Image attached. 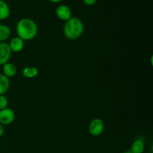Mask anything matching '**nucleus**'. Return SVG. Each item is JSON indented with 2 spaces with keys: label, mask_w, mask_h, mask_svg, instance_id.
I'll list each match as a JSON object with an SVG mask.
<instances>
[{
  "label": "nucleus",
  "mask_w": 153,
  "mask_h": 153,
  "mask_svg": "<svg viewBox=\"0 0 153 153\" xmlns=\"http://www.w3.org/2000/svg\"><path fill=\"white\" fill-rule=\"evenodd\" d=\"M10 88V79L2 73H0V95H4Z\"/></svg>",
  "instance_id": "obj_10"
},
{
  "label": "nucleus",
  "mask_w": 153,
  "mask_h": 153,
  "mask_svg": "<svg viewBox=\"0 0 153 153\" xmlns=\"http://www.w3.org/2000/svg\"><path fill=\"white\" fill-rule=\"evenodd\" d=\"M2 71L4 76L7 78H12L15 76L17 73V67H16L14 64L11 62H7L3 65Z\"/></svg>",
  "instance_id": "obj_8"
},
{
  "label": "nucleus",
  "mask_w": 153,
  "mask_h": 153,
  "mask_svg": "<svg viewBox=\"0 0 153 153\" xmlns=\"http://www.w3.org/2000/svg\"><path fill=\"white\" fill-rule=\"evenodd\" d=\"M85 31L83 22L78 17H71L66 21L63 27V32L67 39L77 40L81 37Z\"/></svg>",
  "instance_id": "obj_2"
},
{
  "label": "nucleus",
  "mask_w": 153,
  "mask_h": 153,
  "mask_svg": "<svg viewBox=\"0 0 153 153\" xmlns=\"http://www.w3.org/2000/svg\"><path fill=\"white\" fill-rule=\"evenodd\" d=\"M145 149L144 142L142 139H136L132 143L130 150L133 153H143Z\"/></svg>",
  "instance_id": "obj_11"
},
{
  "label": "nucleus",
  "mask_w": 153,
  "mask_h": 153,
  "mask_svg": "<svg viewBox=\"0 0 153 153\" xmlns=\"http://www.w3.org/2000/svg\"><path fill=\"white\" fill-rule=\"evenodd\" d=\"M38 70L35 67H25L22 70V75L27 79H33L38 75Z\"/></svg>",
  "instance_id": "obj_13"
},
{
  "label": "nucleus",
  "mask_w": 153,
  "mask_h": 153,
  "mask_svg": "<svg viewBox=\"0 0 153 153\" xmlns=\"http://www.w3.org/2000/svg\"><path fill=\"white\" fill-rule=\"evenodd\" d=\"M105 129V123L100 118H94L91 121L88 126L90 134L94 137L101 135Z\"/></svg>",
  "instance_id": "obj_3"
},
{
  "label": "nucleus",
  "mask_w": 153,
  "mask_h": 153,
  "mask_svg": "<svg viewBox=\"0 0 153 153\" xmlns=\"http://www.w3.org/2000/svg\"><path fill=\"white\" fill-rule=\"evenodd\" d=\"M11 30L7 25L0 23V43L5 42L10 37Z\"/></svg>",
  "instance_id": "obj_12"
},
{
  "label": "nucleus",
  "mask_w": 153,
  "mask_h": 153,
  "mask_svg": "<svg viewBox=\"0 0 153 153\" xmlns=\"http://www.w3.org/2000/svg\"><path fill=\"white\" fill-rule=\"evenodd\" d=\"M12 52L10 49L9 44L6 42L0 43V65H4L9 62Z\"/></svg>",
  "instance_id": "obj_5"
},
{
  "label": "nucleus",
  "mask_w": 153,
  "mask_h": 153,
  "mask_svg": "<svg viewBox=\"0 0 153 153\" xmlns=\"http://www.w3.org/2000/svg\"><path fill=\"white\" fill-rule=\"evenodd\" d=\"M48 1H50V2H52V3H55V4H57V3L61 2L62 0H48Z\"/></svg>",
  "instance_id": "obj_17"
},
{
  "label": "nucleus",
  "mask_w": 153,
  "mask_h": 153,
  "mask_svg": "<svg viewBox=\"0 0 153 153\" xmlns=\"http://www.w3.org/2000/svg\"><path fill=\"white\" fill-rule=\"evenodd\" d=\"M123 153H133V152H131V151L130 150V149H127V150H126Z\"/></svg>",
  "instance_id": "obj_18"
},
{
  "label": "nucleus",
  "mask_w": 153,
  "mask_h": 153,
  "mask_svg": "<svg viewBox=\"0 0 153 153\" xmlns=\"http://www.w3.org/2000/svg\"><path fill=\"white\" fill-rule=\"evenodd\" d=\"M55 14L58 19L66 22L72 17L71 9L67 4H60L57 7Z\"/></svg>",
  "instance_id": "obj_6"
},
{
  "label": "nucleus",
  "mask_w": 153,
  "mask_h": 153,
  "mask_svg": "<svg viewBox=\"0 0 153 153\" xmlns=\"http://www.w3.org/2000/svg\"><path fill=\"white\" fill-rule=\"evenodd\" d=\"M4 134V128L1 124H0V137H2Z\"/></svg>",
  "instance_id": "obj_16"
},
{
  "label": "nucleus",
  "mask_w": 153,
  "mask_h": 153,
  "mask_svg": "<svg viewBox=\"0 0 153 153\" xmlns=\"http://www.w3.org/2000/svg\"><path fill=\"white\" fill-rule=\"evenodd\" d=\"M8 44L11 52H16V53L21 52L23 49L24 46H25L24 40H22L19 37H15L13 38H12L10 40V43Z\"/></svg>",
  "instance_id": "obj_7"
},
{
  "label": "nucleus",
  "mask_w": 153,
  "mask_h": 153,
  "mask_svg": "<svg viewBox=\"0 0 153 153\" xmlns=\"http://www.w3.org/2000/svg\"><path fill=\"white\" fill-rule=\"evenodd\" d=\"M0 70H1V69H0Z\"/></svg>",
  "instance_id": "obj_19"
},
{
  "label": "nucleus",
  "mask_w": 153,
  "mask_h": 153,
  "mask_svg": "<svg viewBox=\"0 0 153 153\" xmlns=\"http://www.w3.org/2000/svg\"><path fill=\"white\" fill-rule=\"evenodd\" d=\"M15 117V112L10 108H6L0 111V124L3 126L10 125L14 121Z\"/></svg>",
  "instance_id": "obj_4"
},
{
  "label": "nucleus",
  "mask_w": 153,
  "mask_h": 153,
  "mask_svg": "<svg viewBox=\"0 0 153 153\" xmlns=\"http://www.w3.org/2000/svg\"><path fill=\"white\" fill-rule=\"evenodd\" d=\"M10 14V9L8 4L4 0H0V21L7 19Z\"/></svg>",
  "instance_id": "obj_9"
},
{
  "label": "nucleus",
  "mask_w": 153,
  "mask_h": 153,
  "mask_svg": "<svg viewBox=\"0 0 153 153\" xmlns=\"http://www.w3.org/2000/svg\"><path fill=\"white\" fill-rule=\"evenodd\" d=\"M8 106V100L4 95H0V111Z\"/></svg>",
  "instance_id": "obj_14"
},
{
  "label": "nucleus",
  "mask_w": 153,
  "mask_h": 153,
  "mask_svg": "<svg viewBox=\"0 0 153 153\" xmlns=\"http://www.w3.org/2000/svg\"><path fill=\"white\" fill-rule=\"evenodd\" d=\"M97 0H83V2L87 6H93L97 3Z\"/></svg>",
  "instance_id": "obj_15"
},
{
  "label": "nucleus",
  "mask_w": 153,
  "mask_h": 153,
  "mask_svg": "<svg viewBox=\"0 0 153 153\" xmlns=\"http://www.w3.org/2000/svg\"><path fill=\"white\" fill-rule=\"evenodd\" d=\"M17 37L24 41L31 40L37 36L38 28L36 22L30 18H22L18 21L16 26Z\"/></svg>",
  "instance_id": "obj_1"
}]
</instances>
